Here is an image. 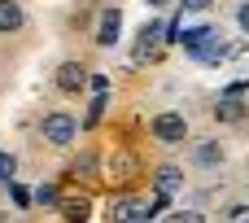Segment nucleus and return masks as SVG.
<instances>
[{"label": "nucleus", "instance_id": "1", "mask_svg": "<svg viewBox=\"0 0 249 223\" xmlns=\"http://www.w3.org/2000/svg\"><path fill=\"white\" fill-rule=\"evenodd\" d=\"M39 131H44V140H48V145H70V140L79 136V123H74V114L53 110V114H44Z\"/></svg>", "mask_w": 249, "mask_h": 223}, {"label": "nucleus", "instance_id": "2", "mask_svg": "<svg viewBox=\"0 0 249 223\" xmlns=\"http://www.w3.org/2000/svg\"><path fill=\"white\" fill-rule=\"evenodd\" d=\"M153 136H158L162 145H179V140L188 136V118H184V114H175V110H166V114H158V118H153Z\"/></svg>", "mask_w": 249, "mask_h": 223}, {"label": "nucleus", "instance_id": "3", "mask_svg": "<svg viewBox=\"0 0 249 223\" xmlns=\"http://www.w3.org/2000/svg\"><path fill=\"white\" fill-rule=\"evenodd\" d=\"M118 31H123V13L118 9H105L101 13V26H96V44L101 48H114L118 44Z\"/></svg>", "mask_w": 249, "mask_h": 223}, {"label": "nucleus", "instance_id": "4", "mask_svg": "<svg viewBox=\"0 0 249 223\" xmlns=\"http://www.w3.org/2000/svg\"><path fill=\"white\" fill-rule=\"evenodd\" d=\"M83 83H88V70H83L79 61H61V66H57V88H61V92H79Z\"/></svg>", "mask_w": 249, "mask_h": 223}, {"label": "nucleus", "instance_id": "5", "mask_svg": "<svg viewBox=\"0 0 249 223\" xmlns=\"http://www.w3.org/2000/svg\"><path fill=\"white\" fill-rule=\"evenodd\" d=\"M22 22H26L22 4H18V0H0V35H13V31H22Z\"/></svg>", "mask_w": 249, "mask_h": 223}, {"label": "nucleus", "instance_id": "6", "mask_svg": "<svg viewBox=\"0 0 249 223\" xmlns=\"http://www.w3.org/2000/svg\"><path fill=\"white\" fill-rule=\"evenodd\" d=\"M214 118H223V123H241V118H245V105H241L236 96H223V101L214 105Z\"/></svg>", "mask_w": 249, "mask_h": 223}, {"label": "nucleus", "instance_id": "7", "mask_svg": "<svg viewBox=\"0 0 249 223\" xmlns=\"http://www.w3.org/2000/svg\"><path fill=\"white\" fill-rule=\"evenodd\" d=\"M193 158H197L201 167H214V162H223V149H219L214 140H201V145L193 149Z\"/></svg>", "mask_w": 249, "mask_h": 223}, {"label": "nucleus", "instance_id": "8", "mask_svg": "<svg viewBox=\"0 0 249 223\" xmlns=\"http://www.w3.org/2000/svg\"><path fill=\"white\" fill-rule=\"evenodd\" d=\"M88 210H92L88 197H70V202H61V215H66V219H88Z\"/></svg>", "mask_w": 249, "mask_h": 223}, {"label": "nucleus", "instance_id": "9", "mask_svg": "<svg viewBox=\"0 0 249 223\" xmlns=\"http://www.w3.org/2000/svg\"><path fill=\"white\" fill-rule=\"evenodd\" d=\"M153 39H158V26H144V31H140V44H136V61H144V57L153 53Z\"/></svg>", "mask_w": 249, "mask_h": 223}, {"label": "nucleus", "instance_id": "10", "mask_svg": "<svg viewBox=\"0 0 249 223\" xmlns=\"http://www.w3.org/2000/svg\"><path fill=\"white\" fill-rule=\"evenodd\" d=\"M35 202H39V206H57V202H61L57 184H39V188H35Z\"/></svg>", "mask_w": 249, "mask_h": 223}, {"label": "nucleus", "instance_id": "11", "mask_svg": "<svg viewBox=\"0 0 249 223\" xmlns=\"http://www.w3.org/2000/svg\"><path fill=\"white\" fill-rule=\"evenodd\" d=\"M13 175H18V158H13V153H4V149H0V184H9V180H13Z\"/></svg>", "mask_w": 249, "mask_h": 223}, {"label": "nucleus", "instance_id": "12", "mask_svg": "<svg viewBox=\"0 0 249 223\" xmlns=\"http://www.w3.org/2000/svg\"><path fill=\"white\" fill-rule=\"evenodd\" d=\"M175 184H179V171H175V167H162V171H158V188H162V193H171Z\"/></svg>", "mask_w": 249, "mask_h": 223}, {"label": "nucleus", "instance_id": "13", "mask_svg": "<svg viewBox=\"0 0 249 223\" xmlns=\"http://www.w3.org/2000/svg\"><path fill=\"white\" fill-rule=\"evenodd\" d=\"M92 171H96V158H92V153H83V158L74 162V175H92Z\"/></svg>", "mask_w": 249, "mask_h": 223}, {"label": "nucleus", "instance_id": "14", "mask_svg": "<svg viewBox=\"0 0 249 223\" xmlns=\"http://www.w3.org/2000/svg\"><path fill=\"white\" fill-rule=\"evenodd\" d=\"M223 219H232V223H249V206H232Z\"/></svg>", "mask_w": 249, "mask_h": 223}, {"label": "nucleus", "instance_id": "15", "mask_svg": "<svg viewBox=\"0 0 249 223\" xmlns=\"http://www.w3.org/2000/svg\"><path fill=\"white\" fill-rule=\"evenodd\" d=\"M210 4H214V0H184V9H193V13H206Z\"/></svg>", "mask_w": 249, "mask_h": 223}, {"label": "nucleus", "instance_id": "16", "mask_svg": "<svg viewBox=\"0 0 249 223\" xmlns=\"http://www.w3.org/2000/svg\"><path fill=\"white\" fill-rule=\"evenodd\" d=\"M241 31H245V35H249V0H245V4H241Z\"/></svg>", "mask_w": 249, "mask_h": 223}, {"label": "nucleus", "instance_id": "17", "mask_svg": "<svg viewBox=\"0 0 249 223\" xmlns=\"http://www.w3.org/2000/svg\"><path fill=\"white\" fill-rule=\"evenodd\" d=\"M149 4H171V0H149Z\"/></svg>", "mask_w": 249, "mask_h": 223}]
</instances>
